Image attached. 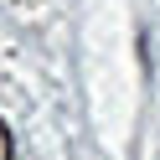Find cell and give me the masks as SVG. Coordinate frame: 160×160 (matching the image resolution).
I'll return each mask as SVG.
<instances>
[{"label":"cell","mask_w":160,"mask_h":160,"mask_svg":"<svg viewBox=\"0 0 160 160\" xmlns=\"http://www.w3.org/2000/svg\"><path fill=\"white\" fill-rule=\"evenodd\" d=\"M0 160H16V145H11V129H5V119H0Z\"/></svg>","instance_id":"obj_1"}]
</instances>
